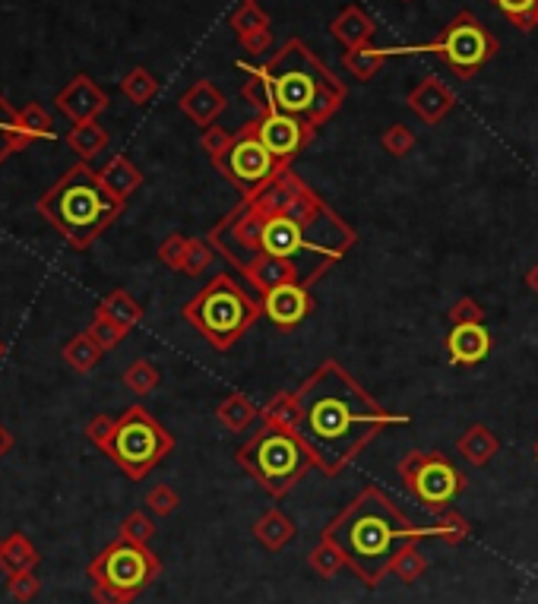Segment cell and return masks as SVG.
<instances>
[{"mask_svg": "<svg viewBox=\"0 0 538 604\" xmlns=\"http://www.w3.org/2000/svg\"><path fill=\"white\" fill-rule=\"evenodd\" d=\"M206 241L238 272L269 253L292 263L301 285L311 288L345 260L358 244V231L311 184L285 168L273 184L241 200L209 228Z\"/></svg>", "mask_w": 538, "mask_h": 604, "instance_id": "cell-1", "label": "cell"}, {"mask_svg": "<svg viewBox=\"0 0 538 604\" xmlns=\"http://www.w3.org/2000/svg\"><path fill=\"white\" fill-rule=\"evenodd\" d=\"M301 421L298 437L307 443L314 465L336 478L368 450L371 440L393 424H409V415L387 412L339 361H323L298 389Z\"/></svg>", "mask_w": 538, "mask_h": 604, "instance_id": "cell-2", "label": "cell"}, {"mask_svg": "<svg viewBox=\"0 0 538 604\" xmlns=\"http://www.w3.org/2000/svg\"><path fill=\"white\" fill-rule=\"evenodd\" d=\"M320 535L339 548L345 570H352L364 586L374 589L390 573V563L402 544L440 538V525H415L409 516H402L396 500L383 487L364 484L358 497Z\"/></svg>", "mask_w": 538, "mask_h": 604, "instance_id": "cell-3", "label": "cell"}, {"mask_svg": "<svg viewBox=\"0 0 538 604\" xmlns=\"http://www.w3.org/2000/svg\"><path fill=\"white\" fill-rule=\"evenodd\" d=\"M263 76L273 92V111L292 114L317 133L326 121L336 118L349 99L345 83L333 76V70L301 38H288L263 64Z\"/></svg>", "mask_w": 538, "mask_h": 604, "instance_id": "cell-4", "label": "cell"}, {"mask_svg": "<svg viewBox=\"0 0 538 604\" xmlns=\"http://www.w3.org/2000/svg\"><path fill=\"white\" fill-rule=\"evenodd\" d=\"M124 200L102 184L99 171H92L89 162L70 165L61 178L54 181L42 200L35 203L38 216L61 235L73 250H89L105 231L118 222L124 212Z\"/></svg>", "mask_w": 538, "mask_h": 604, "instance_id": "cell-5", "label": "cell"}, {"mask_svg": "<svg viewBox=\"0 0 538 604\" xmlns=\"http://www.w3.org/2000/svg\"><path fill=\"white\" fill-rule=\"evenodd\" d=\"M181 314L216 352H232L263 317V301L254 298L232 272H219L184 304Z\"/></svg>", "mask_w": 538, "mask_h": 604, "instance_id": "cell-6", "label": "cell"}, {"mask_svg": "<svg viewBox=\"0 0 538 604\" xmlns=\"http://www.w3.org/2000/svg\"><path fill=\"white\" fill-rule=\"evenodd\" d=\"M235 462L276 500L292 494L295 484L317 469L307 443L295 431L273 424H260L235 450Z\"/></svg>", "mask_w": 538, "mask_h": 604, "instance_id": "cell-7", "label": "cell"}, {"mask_svg": "<svg viewBox=\"0 0 538 604\" xmlns=\"http://www.w3.org/2000/svg\"><path fill=\"white\" fill-rule=\"evenodd\" d=\"M86 576L95 604H133L162 576V560L149 551V544H133L118 535V541L89 560Z\"/></svg>", "mask_w": 538, "mask_h": 604, "instance_id": "cell-8", "label": "cell"}, {"mask_svg": "<svg viewBox=\"0 0 538 604\" xmlns=\"http://www.w3.org/2000/svg\"><path fill=\"white\" fill-rule=\"evenodd\" d=\"M171 450H175V437H171L143 405H130L127 412L114 421V434L102 446V453L118 465L130 481H143L165 456H171Z\"/></svg>", "mask_w": 538, "mask_h": 604, "instance_id": "cell-9", "label": "cell"}, {"mask_svg": "<svg viewBox=\"0 0 538 604\" xmlns=\"http://www.w3.org/2000/svg\"><path fill=\"white\" fill-rule=\"evenodd\" d=\"M497 51H501V42L472 10H459L450 26L431 42L399 48V54H437L459 80H472L478 70L494 61Z\"/></svg>", "mask_w": 538, "mask_h": 604, "instance_id": "cell-10", "label": "cell"}, {"mask_svg": "<svg viewBox=\"0 0 538 604\" xmlns=\"http://www.w3.org/2000/svg\"><path fill=\"white\" fill-rule=\"evenodd\" d=\"M396 472H399L402 487H406V491L434 516L447 513L450 506L459 500V494L469 487L466 472L444 453L412 450L399 459Z\"/></svg>", "mask_w": 538, "mask_h": 604, "instance_id": "cell-11", "label": "cell"}, {"mask_svg": "<svg viewBox=\"0 0 538 604\" xmlns=\"http://www.w3.org/2000/svg\"><path fill=\"white\" fill-rule=\"evenodd\" d=\"M213 168L241 193V200H247V197H254V193H260L263 187L273 184L279 174L292 165H282L276 155L260 143L254 121H247L235 133L232 149H228L222 159H216Z\"/></svg>", "mask_w": 538, "mask_h": 604, "instance_id": "cell-12", "label": "cell"}, {"mask_svg": "<svg viewBox=\"0 0 538 604\" xmlns=\"http://www.w3.org/2000/svg\"><path fill=\"white\" fill-rule=\"evenodd\" d=\"M257 136L260 143L276 155L282 165H292L298 155L314 143L317 130L307 127L304 121L292 118V114H282V111H266L254 118Z\"/></svg>", "mask_w": 538, "mask_h": 604, "instance_id": "cell-13", "label": "cell"}, {"mask_svg": "<svg viewBox=\"0 0 538 604\" xmlns=\"http://www.w3.org/2000/svg\"><path fill=\"white\" fill-rule=\"evenodd\" d=\"M260 301H263V317H269V323L282 329V333H292V329H298L317 310L314 291L301 282L269 291V295H263Z\"/></svg>", "mask_w": 538, "mask_h": 604, "instance_id": "cell-14", "label": "cell"}, {"mask_svg": "<svg viewBox=\"0 0 538 604\" xmlns=\"http://www.w3.org/2000/svg\"><path fill=\"white\" fill-rule=\"evenodd\" d=\"M54 108L61 111L70 124L99 121V114L108 108V95L89 73H76L73 80L54 95Z\"/></svg>", "mask_w": 538, "mask_h": 604, "instance_id": "cell-15", "label": "cell"}, {"mask_svg": "<svg viewBox=\"0 0 538 604\" xmlns=\"http://www.w3.org/2000/svg\"><path fill=\"white\" fill-rule=\"evenodd\" d=\"M444 348H447V361L453 367H478L482 361H488L494 339L485 323H466V326L450 329Z\"/></svg>", "mask_w": 538, "mask_h": 604, "instance_id": "cell-16", "label": "cell"}, {"mask_svg": "<svg viewBox=\"0 0 538 604\" xmlns=\"http://www.w3.org/2000/svg\"><path fill=\"white\" fill-rule=\"evenodd\" d=\"M406 105H409L428 127H437V124L444 121L447 114L453 111L456 92H453L444 80H440V76H425V80H421V83L409 92Z\"/></svg>", "mask_w": 538, "mask_h": 604, "instance_id": "cell-17", "label": "cell"}, {"mask_svg": "<svg viewBox=\"0 0 538 604\" xmlns=\"http://www.w3.org/2000/svg\"><path fill=\"white\" fill-rule=\"evenodd\" d=\"M178 108L187 114L190 121H194L200 130L213 127L219 121V114L225 111V92L213 83V80H197L190 86L181 99H178Z\"/></svg>", "mask_w": 538, "mask_h": 604, "instance_id": "cell-18", "label": "cell"}, {"mask_svg": "<svg viewBox=\"0 0 538 604\" xmlns=\"http://www.w3.org/2000/svg\"><path fill=\"white\" fill-rule=\"evenodd\" d=\"M330 35L336 38V42H339L345 51L364 48V45L374 42L377 23H374V19L364 13L358 4H349V7H342V10L336 13V19L330 23Z\"/></svg>", "mask_w": 538, "mask_h": 604, "instance_id": "cell-19", "label": "cell"}, {"mask_svg": "<svg viewBox=\"0 0 538 604\" xmlns=\"http://www.w3.org/2000/svg\"><path fill=\"white\" fill-rule=\"evenodd\" d=\"M254 541L260 544V548H266L269 554L282 551L285 544H292L298 538V525L295 519L282 513V510H266L257 522H254Z\"/></svg>", "mask_w": 538, "mask_h": 604, "instance_id": "cell-20", "label": "cell"}, {"mask_svg": "<svg viewBox=\"0 0 538 604\" xmlns=\"http://www.w3.org/2000/svg\"><path fill=\"white\" fill-rule=\"evenodd\" d=\"M456 453L463 456L469 465H475V469H485V465L501 453V440L494 437L491 427L485 424H469L463 434H459L456 440Z\"/></svg>", "mask_w": 538, "mask_h": 604, "instance_id": "cell-21", "label": "cell"}, {"mask_svg": "<svg viewBox=\"0 0 538 604\" xmlns=\"http://www.w3.org/2000/svg\"><path fill=\"white\" fill-rule=\"evenodd\" d=\"M99 178H102V184L114 193V197L124 200V203L143 187V171L133 165L127 155H121V152L111 155V159L105 162V168L99 171Z\"/></svg>", "mask_w": 538, "mask_h": 604, "instance_id": "cell-22", "label": "cell"}, {"mask_svg": "<svg viewBox=\"0 0 538 604\" xmlns=\"http://www.w3.org/2000/svg\"><path fill=\"white\" fill-rule=\"evenodd\" d=\"M390 57H399V48H374V45H364V48H352L342 54V67L349 70L358 83H371L374 76L380 73V67L390 61Z\"/></svg>", "mask_w": 538, "mask_h": 604, "instance_id": "cell-23", "label": "cell"}, {"mask_svg": "<svg viewBox=\"0 0 538 604\" xmlns=\"http://www.w3.org/2000/svg\"><path fill=\"white\" fill-rule=\"evenodd\" d=\"M95 314H102V317L114 320V323L124 326L127 333H130V329H137V326L143 323V304L133 298L127 288H114V291H108V295L99 301Z\"/></svg>", "mask_w": 538, "mask_h": 604, "instance_id": "cell-24", "label": "cell"}, {"mask_svg": "<svg viewBox=\"0 0 538 604\" xmlns=\"http://www.w3.org/2000/svg\"><path fill=\"white\" fill-rule=\"evenodd\" d=\"M257 418H260V408L254 405V399L247 393H232L216 405V421L232 434L247 431Z\"/></svg>", "mask_w": 538, "mask_h": 604, "instance_id": "cell-25", "label": "cell"}, {"mask_svg": "<svg viewBox=\"0 0 538 604\" xmlns=\"http://www.w3.org/2000/svg\"><path fill=\"white\" fill-rule=\"evenodd\" d=\"M38 551L32 548V541L23 535V532H13L4 538V544H0V570H4L7 576L13 573H26V570H35L38 567Z\"/></svg>", "mask_w": 538, "mask_h": 604, "instance_id": "cell-26", "label": "cell"}, {"mask_svg": "<svg viewBox=\"0 0 538 604\" xmlns=\"http://www.w3.org/2000/svg\"><path fill=\"white\" fill-rule=\"evenodd\" d=\"M108 130L99 121H86V124H73L67 133V146L80 155V162H92L95 155H102L108 146Z\"/></svg>", "mask_w": 538, "mask_h": 604, "instance_id": "cell-27", "label": "cell"}, {"mask_svg": "<svg viewBox=\"0 0 538 604\" xmlns=\"http://www.w3.org/2000/svg\"><path fill=\"white\" fill-rule=\"evenodd\" d=\"M29 146L32 140L23 133V127H19V111L0 95V165H4L13 152H23Z\"/></svg>", "mask_w": 538, "mask_h": 604, "instance_id": "cell-28", "label": "cell"}, {"mask_svg": "<svg viewBox=\"0 0 538 604\" xmlns=\"http://www.w3.org/2000/svg\"><path fill=\"white\" fill-rule=\"evenodd\" d=\"M61 358L76 370V374H89L92 367H99L105 358V348L95 342L89 333H76L64 348H61Z\"/></svg>", "mask_w": 538, "mask_h": 604, "instance_id": "cell-29", "label": "cell"}, {"mask_svg": "<svg viewBox=\"0 0 538 604\" xmlns=\"http://www.w3.org/2000/svg\"><path fill=\"white\" fill-rule=\"evenodd\" d=\"M298 421H301V405L295 393H276L266 405H260V424L285 427V431L298 434Z\"/></svg>", "mask_w": 538, "mask_h": 604, "instance_id": "cell-30", "label": "cell"}, {"mask_svg": "<svg viewBox=\"0 0 538 604\" xmlns=\"http://www.w3.org/2000/svg\"><path fill=\"white\" fill-rule=\"evenodd\" d=\"M425 570H428V557H425V551L418 548V541L402 544L399 554H396L393 563H390V573H393L399 582H406V586L418 582L421 576H425Z\"/></svg>", "mask_w": 538, "mask_h": 604, "instance_id": "cell-31", "label": "cell"}, {"mask_svg": "<svg viewBox=\"0 0 538 604\" xmlns=\"http://www.w3.org/2000/svg\"><path fill=\"white\" fill-rule=\"evenodd\" d=\"M121 380H124V386L130 389L133 396H149V393H156V389H159L162 374H159V367L152 364L149 358H137L124 370Z\"/></svg>", "mask_w": 538, "mask_h": 604, "instance_id": "cell-32", "label": "cell"}, {"mask_svg": "<svg viewBox=\"0 0 538 604\" xmlns=\"http://www.w3.org/2000/svg\"><path fill=\"white\" fill-rule=\"evenodd\" d=\"M121 92L127 95V102H133V105H149L159 95V80L146 67H133L121 80Z\"/></svg>", "mask_w": 538, "mask_h": 604, "instance_id": "cell-33", "label": "cell"}, {"mask_svg": "<svg viewBox=\"0 0 538 604\" xmlns=\"http://www.w3.org/2000/svg\"><path fill=\"white\" fill-rule=\"evenodd\" d=\"M241 70L251 73V76H247V83L241 86L244 105H251L257 114L273 111V92H269V83H266V76H263V67H247V64H241Z\"/></svg>", "mask_w": 538, "mask_h": 604, "instance_id": "cell-34", "label": "cell"}, {"mask_svg": "<svg viewBox=\"0 0 538 604\" xmlns=\"http://www.w3.org/2000/svg\"><path fill=\"white\" fill-rule=\"evenodd\" d=\"M307 563H311V570H314L320 579H333L336 573L345 570V557L339 554L336 544H333L330 538H323V535H320V541H317V548L307 554Z\"/></svg>", "mask_w": 538, "mask_h": 604, "instance_id": "cell-35", "label": "cell"}, {"mask_svg": "<svg viewBox=\"0 0 538 604\" xmlns=\"http://www.w3.org/2000/svg\"><path fill=\"white\" fill-rule=\"evenodd\" d=\"M19 127H23V133L29 136L32 143H42V140H51V136H54V118L35 102L19 108Z\"/></svg>", "mask_w": 538, "mask_h": 604, "instance_id": "cell-36", "label": "cell"}, {"mask_svg": "<svg viewBox=\"0 0 538 604\" xmlns=\"http://www.w3.org/2000/svg\"><path fill=\"white\" fill-rule=\"evenodd\" d=\"M228 26L238 35V42L247 35H257L263 29H269V16L260 4H241L232 16H228Z\"/></svg>", "mask_w": 538, "mask_h": 604, "instance_id": "cell-37", "label": "cell"}, {"mask_svg": "<svg viewBox=\"0 0 538 604\" xmlns=\"http://www.w3.org/2000/svg\"><path fill=\"white\" fill-rule=\"evenodd\" d=\"M216 247L209 244L206 238H190V244H187V257H184V276H190V279H197V276H203V272L216 263Z\"/></svg>", "mask_w": 538, "mask_h": 604, "instance_id": "cell-38", "label": "cell"}, {"mask_svg": "<svg viewBox=\"0 0 538 604\" xmlns=\"http://www.w3.org/2000/svg\"><path fill=\"white\" fill-rule=\"evenodd\" d=\"M181 506V497H178V491L171 484H156V487H149V494H146V510L156 516V519H168V516H175V510Z\"/></svg>", "mask_w": 538, "mask_h": 604, "instance_id": "cell-39", "label": "cell"}, {"mask_svg": "<svg viewBox=\"0 0 538 604\" xmlns=\"http://www.w3.org/2000/svg\"><path fill=\"white\" fill-rule=\"evenodd\" d=\"M118 532H121V538H127V541H133V544H149L152 538H156V522H152L149 513L133 510V513L124 516V522H121Z\"/></svg>", "mask_w": 538, "mask_h": 604, "instance_id": "cell-40", "label": "cell"}, {"mask_svg": "<svg viewBox=\"0 0 538 604\" xmlns=\"http://www.w3.org/2000/svg\"><path fill=\"white\" fill-rule=\"evenodd\" d=\"M86 333H89L95 342H99V345L105 348V352H111V348H118V345L127 339V329L118 326L114 320H108V317H102V314H95V317H92V323H89Z\"/></svg>", "mask_w": 538, "mask_h": 604, "instance_id": "cell-41", "label": "cell"}, {"mask_svg": "<svg viewBox=\"0 0 538 604\" xmlns=\"http://www.w3.org/2000/svg\"><path fill=\"white\" fill-rule=\"evenodd\" d=\"M415 133L406 127V124H390L387 130H383V136H380V146H383V152H390L393 159H402V155H409L412 149H415Z\"/></svg>", "mask_w": 538, "mask_h": 604, "instance_id": "cell-42", "label": "cell"}, {"mask_svg": "<svg viewBox=\"0 0 538 604\" xmlns=\"http://www.w3.org/2000/svg\"><path fill=\"white\" fill-rule=\"evenodd\" d=\"M491 4L501 10L504 19H510V26H516L520 32H532V10H535V0H491Z\"/></svg>", "mask_w": 538, "mask_h": 604, "instance_id": "cell-43", "label": "cell"}, {"mask_svg": "<svg viewBox=\"0 0 538 604\" xmlns=\"http://www.w3.org/2000/svg\"><path fill=\"white\" fill-rule=\"evenodd\" d=\"M437 525H440V541H444V544H463L469 538V532H472L469 519L463 513H456V510L440 513Z\"/></svg>", "mask_w": 538, "mask_h": 604, "instance_id": "cell-44", "label": "cell"}, {"mask_svg": "<svg viewBox=\"0 0 538 604\" xmlns=\"http://www.w3.org/2000/svg\"><path fill=\"white\" fill-rule=\"evenodd\" d=\"M447 320H450V326H466V323H485V307L478 304L475 298L463 295V298H456V301L450 304V310H447Z\"/></svg>", "mask_w": 538, "mask_h": 604, "instance_id": "cell-45", "label": "cell"}, {"mask_svg": "<svg viewBox=\"0 0 538 604\" xmlns=\"http://www.w3.org/2000/svg\"><path fill=\"white\" fill-rule=\"evenodd\" d=\"M232 143H235V133H228V130L219 127V124L206 127L203 136H200V146H203V152L209 155V162L222 159V155H225L228 149H232Z\"/></svg>", "mask_w": 538, "mask_h": 604, "instance_id": "cell-46", "label": "cell"}, {"mask_svg": "<svg viewBox=\"0 0 538 604\" xmlns=\"http://www.w3.org/2000/svg\"><path fill=\"white\" fill-rule=\"evenodd\" d=\"M7 592H10L19 604H29V601H35L38 592H42V579L35 576V570L13 573V576H7Z\"/></svg>", "mask_w": 538, "mask_h": 604, "instance_id": "cell-47", "label": "cell"}, {"mask_svg": "<svg viewBox=\"0 0 538 604\" xmlns=\"http://www.w3.org/2000/svg\"><path fill=\"white\" fill-rule=\"evenodd\" d=\"M187 244H190V238H184V235H168L162 244H159V260L168 266V269H175V272H181L184 269V257H187Z\"/></svg>", "mask_w": 538, "mask_h": 604, "instance_id": "cell-48", "label": "cell"}, {"mask_svg": "<svg viewBox=\"0 0 538 604\" xmlns=\"http://www.w3.org/2000/svg\"><path fill=\"white\" fill-rule=\"evenodd\" d=\"M114 421H118V418H108V415H95L89 424H86V440H92L95 446H99V450H102V446L108 443V437L114 434Z\"/></svg>", "mask_w": 538, "mask_h": 604, "instance_id": "cell-49", "label": "cell"}, {"mask_svg": "<svg viewBox=\"0 0 538 604\" xmlns=\"http://www.w3.org/2000/svg\"><path fill=\"white\" fill-rule=\"evenodd\" d=\"M241 48L251 54V57H263L269 48H273V29H263V32H257V35L241 38Z\"/></svg>", "mask_w": 538, "mask_h": 604, "instance_id": "cell-50", "label": "cell"}, {"mask_svg": "<svg viewBox=\"0 0 538 604\" xmlns=\"http://www.w3.org/2000/svg\"><path fill=\"white\" fill-rule=\"evenodd\" d=\"M13 450V434L7 431V424H0V459Z\"/></svg>", "mask_w": 538, "mask_h": 604, "instance_id": "cell-51", "label": "cell"}, {"mask_svg": "<svg viewBox=\"0 0 538 604\" xmlns=\"http://www.w3.org/2000/svg\"><path fill=\"white\" fill-rule=\"evenodd\" d=\"M526 288L532 291V295H538V263H532L526 272Z\"/></svg>", "mask_w": 538, "mask_h": 604, "instance_id": "cell-52", "label": "cell"}, {"mask_svg": "<svg viewBox=\"0 0 538 604\" xmlns=\"http://www.w3.org/2000/svg\"><path fill=\"white\" fill-rule=\"evenodd\" d=\"M529 23H532V29H538V0H535V10H532V19H529Z\"/></svg>", "mask_w": 538, "mask_h": 604, "instance_id": "cell-53", "label": "cell"}, {"mask_svg": "<svg viewBox=\"0 0 538 604\" xmlns=\"http://www.w3.org/2000/svg\"><path fill=\"white\" fill-rule=\"evenodd\" d=\"M4 355H7V345H4V339H0V361H4Z\"/></svg>", "mask_w": 538, "mask_h": 604, "instance_id": "cell-54", "label": "cell"}, {"mask_svg": "<svg viewBox=\"0 0 538 604\" xmlns=\"http://www.w3.org/2000/svg\"><path fill=\"white\" fill-rule=\"evenodd\" d=\"M241 4H257V0H241Z\"/></svg>", "mask_w": 538, "mask_h": 604, "instance_id": "cell-55", "label": "cell"}, {"mask_svg": "<svg viewBox=\"0 0 538 604\" xmlns=\"http://www.w3.org/2000/svg\"><path fill=\"white\" fill-rule=\"evenodd\" d=\"M535 462H538V443H535Z\"/></svg>", "mask_w": 538, "mask_h": 604, "instance_id": "cell-56", "label": "cell"}, {"mask_svg": "<svg viewBox=\"0 0 538 604\" xmlns=\"http://www.w3.org/2000/svg\"><path fill=\"white\" fill-rule=\"evenodd\" d=\"M0 544H4V538H0Z\"/></svg>", "mask_w": 538, "mask_h": 604, "instance_id": "cell-57", "label": "cell"}]
</instances>
